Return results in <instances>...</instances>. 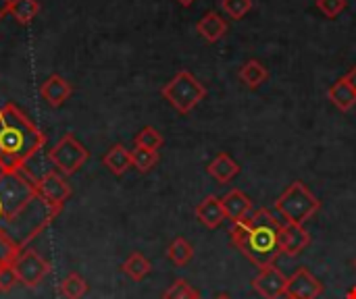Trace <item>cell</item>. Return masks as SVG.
<instances>
[{"instance_id":"6da1fadb","label":"cell","mask_w":356,"mask_h":299,"mask_svg":"<svg viewBox=\"0 0 356 299\" xmlns=\"http://www.w3.org/2000/svg\"><path fill=\"white\" fill-rule=\"evenodd\" d=\"M58 212L23 173L0 175V231L25 250Z\"/></svg>"},{"instance_id":"7a4b0ae2","label":"cell","mask_w":356,"mask_h":299,"mask_svg":"<svg viewBox=\"0 0 356 299\" xmlns=\"http://www.w3.org/2000/svg\"><path fill=\"white\" fill-rule=\"evenodd\" d=\"M46 146V135L13 102L0 108V171L21 173Z\"/></svg>"},{"instance_id":"3957f363","label":"cell","mask_w":356,"mask_h":299,"mask_svg":"<svg viewBox=\"0 0 356 299\" xmlns=\"http://www.w3.org/2000/svg\"><path fill=\"white\" fill-rule=\"evenodd\" d=\"M280 229V221L267 208H259L246 221L232 225L229 239L232 246L240 250L252 264L265 268L275 264V260L282 256L277 246Z\"/></svg>"},{"instance_id":"277c9868","label":"cell","mask_w":356,"mask_h":299,"mask_svg":"<svg viewBox=\"0 0 356 299\" xmlns=\"http://www.w3.org/2000/svg\"><path fill=\"white\" fill-rule=\"evenodd\" d=\"M275 210L286 223L305 225L309 219H313L321 210V202L302 181H294L275 200Z\"/></svg>"},{"instance_id":"5b68a950","label":"cell","mask_w":356,"mask_h":299,"mask_svg":"<svg viewBox=\"0 0 356 299\" xmlns=\"http://www.w3.org/2000/svg\"><path fill=\"white\" fill-rule=\"evenodd\" d=\"M161 94L179 114H190L207 98V87L190 71H179L163 85Z\"/></svg>"},{"instance_id":"8992f818","label":"cell","mask_w":356,"mask_h":299,"mask_svg":"<svg viewBox=\"0 0 356 299\" xmlns=\"http://www.w3.org/2000/svg\"><path fill=\"white\" fill-rule=\"evenodd\" d=\"M46 158L50 160V164L54 166V171H58L60 175L69 177L73 173H77L86 160L90 158V152L83 144H79L75 139L73 133H65L46 154Z\"/></svg>"},{"instance_id":"52a82bcc","label":"cell","mask_w":356,"mask_h":299,"mask_svg":"<svg viewBox=\"0 0 356 299\" xmlns=\"http://www.w3.org/2000/svg\"><path fill=\"white\" fill-rule=\"evenodd\" d=\"M13 268L17 273V279L23 287H35L44 281V277L50 273V262L44 260L35 250H23L17 260L13 262Z\"/></svg>"},{"instance_id":"ba28073f","label":"cell","mask_w":356,"mask_h":299,"mask_svg":"<svg viewBox=\"0 0 356 299\" xmlns=\"http://www.w3.org/2000/svg\"><path fill=\"white\" fill-rule=\"evenodd\" d=\"M31 183L35 185L38 194L56 210L60 212V208L65 206V202L71 198V187L65 181V175H60L58 171H46L44 175H40L38 179H31Z\"/></svg>"},{"instance_id":"9c48e42d","label":"cell","mask_w":356,"mask_h":299,"mask_svg":"<svg viewBox=\"0 0 356 299\" xmlns=\"http://www.w3.org/2000/svg\"><path fill=\"white\" fill-rule=\"evenodd\" d=\"M288 287V277L275 266L259 268V275L252 279V289L263 299H284Z\"/></svg>"},{"instance_id":"30bf717a","label":"cell","mask_w":356,"mask_h":299,"mask_svg":"<svg viewBox=\"0 0 356 299\" xmlns=\"http://www.w3.org/2000/svg\"><path fill=\"white\" fill-rule=\"evenodd\" d=\"M323 296V283L307 268H298L286 287V299H319Z\"/></svg>"},{"instance_id":"8fae6325","label":"cell","mask_w":356,"mask_h":299,"mask_svg":"<svg viewBox=\"0 0 356 299\" xmlns=\"http://www.w3.org/2000/svg\"><path fill=\"white\" fill-rule=\"evenodd\" d=\"M277 246L280 252L288 258H296L300 256L309 246H311V233L302 227V225H294V223H286L280 229L277 235Z\"/></svg>"},{"instance_id":"7c38bea8","label":"cell","mask_w":356,"mask_h":299,"mask_svg":"<svg viewBox=\"0 0 356 299\" xmlns=\"http://www.w3.org/2000/svg\"><path fill=\"white\" fill-rule=\"evenodd\" d=\"M71 94H73L71 83H69L65 77L56 75V73L50 75V77L40 85V98H42L48 106H52V108L63 106V104L71 98Z\"/></svg>"},{"instance_id":"4fadbf2b","label":"cell","mask_w":356,"mask_h":299,"mask_svg":"<svg viewBox=\"0 0 356 299\" xmlns=\"http://www.w3.org/2000/svg\"><path fill=\"white\" fill-rule=\"evenodd\" d=\"M221 204H223L225 216L232 221V225L234 223H242V221H246L252 214V200L244 191H240V189L227 191L221 198Z\"/></svg>"},{"instance_id":"5bb4252c","label":"cell","mask_w":356,"mask_h":299,"mask_svg":"<svg viewBox=\"0 0 356 299\" xmlns=\"http://www.w3.org/2000/svg\"><path fill=\"white\" fill-rule=\"evenodd\" d=\"M196 219L207 227V229H217L221 227V223L227 219L225 216V210H223V204H221V198L217 196H207L194 210Z\"/></svg>"},{"instance_id":"9a60e30c","label":"cell","mask_w":356,"mask_h":299,"mask_svg":"<svg viewBox=\"0 0 356 299\" xmlns=\"http://www.w3.org/2000/svg\"><path fill=\"white\" fill-rule=\"evenodd\" d=\"M196 31H198L209 44H215V42H219V40L227 33V23H225V19H223L217 10H209V12H204V17L196 23Z\"/></svg>"},{"instance_id":"2e32d148","label":"cell","mask_w":356,"mask_h":299,"mask_svg":"<svg viewBox=\"0 0 356 299\" xmlns=\"http://www.w3.org/2000/svg\"><path fill=\"white\" fill-rule=\"evenodd\" d=\"M207 173L219 183H229L240 173V166L227 152H219L207 166Z\"/></svg>"},{"instance_id":"e0dca14e","label":"cell","mask_w":356,"mask_h":299,"mask_svg":"<svg viewBox=\"0 0 356 299\" xmlns=\"http://www.w3.org/2000/svg\"><path fill=\"white\" fill-rule=\"evenodd\" d=\"M104 166L115 175V177H121L125 175L129 169H131V152L123 146V144H115L102 158Z\"/></svg>"},{"instance_id":"ac0fdd59","label":"cell","mask_w":356,"mask_h":299,"mask_svg":"<svg viewBox=\"0 0 356 299\" xmlns=\"http://www.w3.org/2000/svg\"><path fill=\"white\" fill-rule=\"evenodd\" d=\"M327 98H330V102H332L338 110H342V112H348V110H353L356 106V92L344 81V77L338 79V81L327 89Z\"/></svg>"},{"instance_id":"d6986e66","label":"cell","mask_w":356,"mask_h":299,"mask_svg":"<svg viewBox=\"0 0 356 299\" xmlns=\"http://www.w3.org/2000/svg\"><path fill=\"white\" fill-rule=\"evenodd\" d=\"M267 77H269L267 67H265L261 60H257V58H250V60H246V62L240 67V79H242L250 89L261 87V85L267 81Z\"/></svg>"},{"instance_id":"ffe728a7","label":"cell","mask_w":356,"mask_h":299,"mask_svg":"<svg viewBox=\"0 0 356 299\" xmlns=\"http://www.w3.org/2000/svg\"><path fill=\"white\" fill-rule=\"evenodd\" d=\"M40 12V2L38 0H10L8 2V12L17 23L29 25Z\"/></svg>"},{"instance_id":"44dd1931","label":"cell","mask_w":356,"mask_h":299,"mask_svg":"<svg viewBox=\"0 0 356 299\" xmlns=\"http://www.w3.org/2000/svg\"><path fill=\"white\" fill-rule=\"evenodd\" d=\"M121 271H123V275L129 277L131 281H142V279H146V277L150 275L152 264H150V260H148L144 254L134 252V254L123 262Z\"/></svg>"},{"instance_id":"7402d4cb","label":"cell","mask_w":356,"mask_h":299,"mask_svg":"<svg viewBox=\"0 0 356 299\" xmlns=\"http://www.w3.org/2000/svg\"><path fill=\"white\" fill-rule=\"evenodd\" d=\"M58 291H60V296L65 299H81L88 293V281L81 275H77V273H69L60 281Z\"/></svg>"},{"instance_id":"603a6c76","label":"cell","mask_w":356,"mask_h":299,"mask_svg":"<svg viewBox=\"0 0 356 299\" xmlns=\"http://www.w3.org/2000/svg\"><path fill=\"white\" fill-rule=\"evenodd\" d=\"M167 258L175 264V266H186L192 258H194V248L188 239L184 237H175L171 241V246L167 248Z\"/></svg>"},{"instance_id":"cb8c5ba5","label":"cell","mask_w":356,"mask_h":299,"mask_svg":"<svg viewBox=\"0 0 356 299\" xmlns=\"http://www.w3.org/2000/svg\"><path fill=\"white\" fill-rule=\"evenodd\" d=\"M159 164V152L146 150V148H134L131 150V166L138 169L140 173H148Z\"/></svg>"},{"instance_id":"d4e9b609","label":"cell","mask_w":356,"mask_h":299,"mask_svg":"<svg viewBox=\"0 0 356 299\" xmlns=\"http://www.w3.org/2000/svg\"><path fill=\"white\" fill-rule=\"evenodd\" d=\"M134 142H136L138 148H146V150H154V152H159V148L165 144L161 131L154 129V127H144V129L136 135Z\"/></svg>"},{"instance_id":"484cf974","label":"cell","mask_w":356,"mask_h":299,"mask_svg":"<svg viewBox=\"0 0 356 299\" xmlns=\"http://www.w3.org/2000/svg\"><path fill=\"white\" fill-rule=\"evenodd\" d=\"M163 299H200V293L184 279L173 281V285L163 293Z\"/></svg>"},{"instance_id":"4316f807","label":"cell","mask_w":356,"mask_h":299,"mask_svg":"<svg viewBox=\"0 0 356 299\" xmlns=\"http://www.w3.org/2000/svg\"><path fill=\"white\" fill-rule=\"evenodd\" d=\"M21 252H23V250H21L8 235H4V233L0 231V266H2V264H13Z\"/></svg>"},{"instance_id":"83f0119b","label":"cell","mask_w":356,"mask_h":299,"mask_svg":"<svg viewBox=\"0 0 356 299\" xmlns=\"http://www.w3.org/2000/svg\"><path fill=\"white\" fill-rule=\"evenodd\" d=\"M221 6L232 19L240 21L252 10V0H221Z\"/></svg>"},{"instance_id":"f1b7e54d","label":"cell","mask_w":356,"mask_h":299,"mask_svg":"<svg viewBox=\"0 0 356 299\" xmlns=\"http://www.w3.org/2000/svg\"><path fill=\"white\" fill-rule=\"evenodd\" d=\"M346 0H317V8L327 17V19H336L344 8H346Z\"/></svg>"},{"instance_id":"f546056e","label":"cell","mask_w":356,"mask_h":299,"mask_svg":"<svg viewBox=\"0 0 356 299\" xmlns=\"http://www.w3.org/2000/svg\"><path fill=\"white\" fill-rule=\"evenodd\" d=\"M17 283H19V279H17V273H15L13 264H2V266H0V291L6 293V291H10Z\"/></svg>"},{"instance_id":"4dcf8cb0","label":"cell","mask_w":356,"mask_h":299,"mask_svg":"<svg viewBox=\"0 0 356 299\" xmlns=\"http://www.w3.org/2000/svg\"><path fill=\"white\" fill-rule=\"evenodd\" d=\"M344 81H346V83H348V85H350V87L356 92V67H353V69L344 75Z\"/></svg>"},{"instance_id":"1f68e13d","label":"cell","mask_w":356,"mask_h":299,"mask_svg":"<svg viewBox=\"0 0 356 299\" xmlns=\"http://www.w3.org/2000/svg\"><path fill=\"white\" fill-rule=\"evenodd\" d=\"M8 2L10 0H0V19L8 12Z\"/></svg>"},{"instance_id":"d6a6232c","label":"cell","mask_w":356,"mask_h":299,"mask_svg":"<svg viewBox=\"0 0 356 299\" xmlns=\"http://www.w3.org/2000/svg\"><path fill=\"white\" fill-rule=\"evenodd\" d=\"M192 2H194V0H179V4H181V6H190Z\"/></svg>"},{"instance_id":"836d02e7","label":"cell","mask_w":356,"mask_h":299,"mask_svg":"<svg viewBox=\"0 0 356 299\" xmlns=\"http://www.w3.org/2000/svg\"><path fill=\"white\" fill-rule=\"evenodd\" d=\"M215 299H232V298H229V296H225V293H223V296H217V298H215Z\"/></svg>"},{"instance_id":"e575fe53","label":"cell","mask_w":356,"mask_h":299,"mask_svg":"<svg viewBox=\"0 0 356 299\" xmlns=\"http://www.w3.org/2000/svg\"><path fill=\"white\" fill-rule=\"evenodd\" d=\"M355 266H356V258H355Z\"/></svg>"},{"instance_id":"d590c367","label":"cell","mask_w":356,"mask_h":299,"mask_svg":"<svg viewBox=\"0 0 356 299\" xmlns=\"http://www.w3.org/2000/svg\"><path fill=\"white\" fill-rule=\"evenodd\" d=\"M0 175H2V171H0Z\"/></svg>"},{"instance_id":"8d00e7d4","label":"cell","mask_w":356,"mask_h":299,"mask_svg":"<svg viewBox=\"0 0 356 299\" xmlns=\"http://www.w3.org/2000/svg\"><path fill=\"white\" fill-rule=\"evenodd\" d=\"M284 299H286V298H284Z\"/></svg>"}]
</instances>
